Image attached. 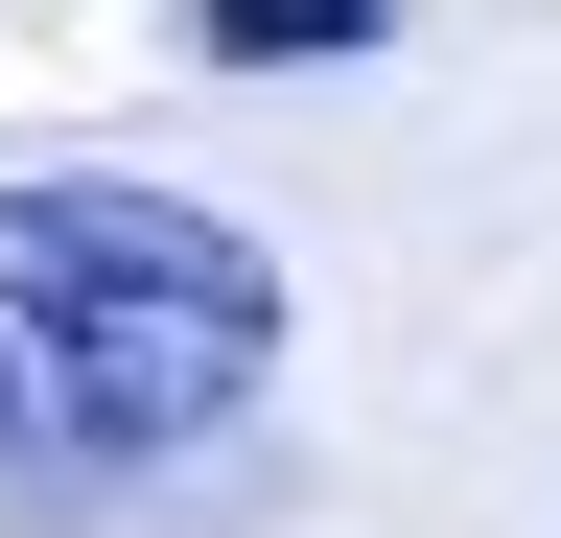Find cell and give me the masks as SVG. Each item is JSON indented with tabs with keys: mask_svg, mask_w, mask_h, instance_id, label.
Segmentation results:
<instances>
[{
	"mask_svg": "<svg viewBox=\"0 0 561 538\" xmlns=\"http://www.w3.org/2000/svg\"><path fill=\"white\" fill-rule=\"evenodd\" d=\"M398 0H187V47L210 71H328V47H375Z\"/></svg>",
	"mask_w": 561,
	"mask_h": 538,
	"instance_id": "2",
	"label": "cell"
},
{
	"mask_svg": "<svg viewBox=\"0 0 561 538\" xmlns=\"http://www.w3.org/2000/svg\"><path fill=\"white\" fill-rule=\"evenodd\" d=\"M280 375V257L187 187H0V492H117L257 422Z\"/></svg>",
	"mask_w": 561,
	"mask_h": 538,
	"instance_id": "1",
	"label": "cell"
}]
</instances>
